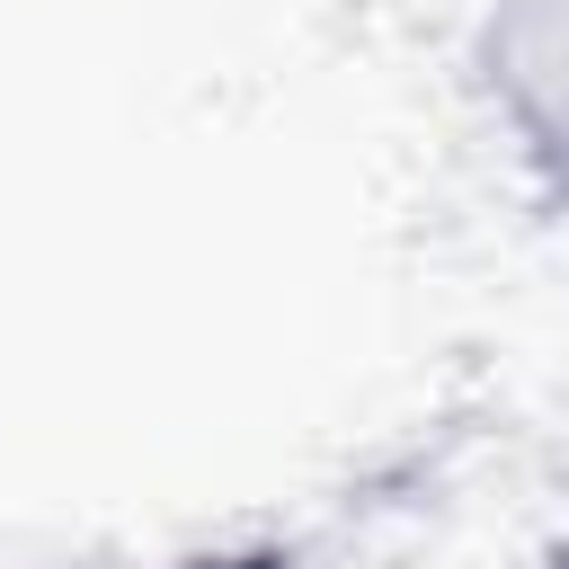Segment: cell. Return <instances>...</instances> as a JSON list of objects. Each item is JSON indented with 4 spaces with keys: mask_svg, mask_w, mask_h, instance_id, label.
<instances>
[{
    "mask_svg": "<svg viewBox=\"0 0 569 569\" xmlns=\"http://www.w3.org/2000/svg\"><path fill=\"white\" fill-rule=\"evenodd\" d=\"M471 89L533 196L569 222V0H480Z\"/></svg>",
    "mask_w": 569,
    "mask_h": 569,
    "instance_id": "6da1fadb",
    "label": "cell"
},
{
    "mask_svg": "<svg viewBox=\"0 0 569 569\" xmlns=\"http://www.w3.org/2000/svg\"><path fill=\"white\" fill-rule=\"evenodd\" d=\"M160 569H302L284 542H222V551H187V560H160Z\"/></svg>",
    "mask_w": 569,
    "mask_h": 569,
    "instance_id": "7a4b0ae2",
    "label": "cell"
}]
</instances>
